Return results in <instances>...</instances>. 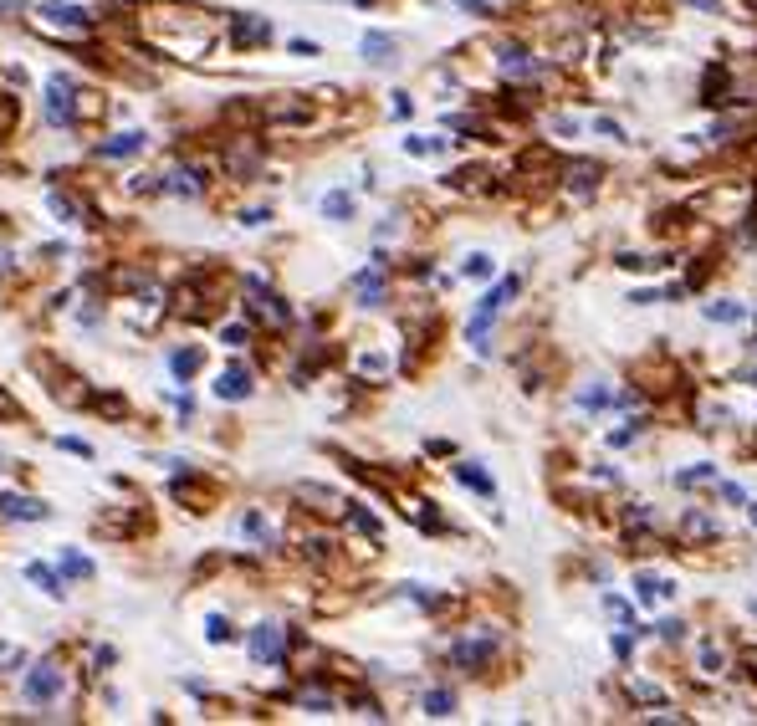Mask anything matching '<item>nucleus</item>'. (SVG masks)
<instances>
[{"label":"nucleus","mask_w":757,"mask_h":726,"mask_svg":"<svg viewBox=\"0 0 757 726\" xmlns=\"http://www.w3.org/2000/svg\"><path fill=\"white\" fill-rule=\"evenodd\" d=\"M456 476L466 481V486H476L481 496H491V491H497V486H491V476H487V471H476V466H456Z\"/></svg>","instance_id":"22"},{"label":"nucleus","mask_w":757,"mask_h":726,"mask_svg":"<svg viewBox=\"0 0 757 726\" xmlns=\"http://www.w3.org/2000/svg\"><path fill=\"white\" fill-rule=\"evenodd\" d=\"M205 630H210V640H215V645H225V640H231V624H225L221 614H210V619H205Z\"/></svg>","instance_id":"29"},{"label":"nucleus","mask_w":757,"mask_h":726,"mask_svg":"<svg viewBox=\"0 0 757 726\" xmlns=\"http://www.w3.org/2000/svg\"><path fill=\"white\" fill-rule=\"evenodd\" d=\"M231 36H236V47H261V41H271V21L267 16H236L231 21Z\"/></svg>","instance_id":"4"},{"label":"nucleus","mask_w":757,"mask_h":726,"mask_svg":"<svg viewBox=\"0 0 757 726\" xmlns=\"http://www.w3.org/2000/svg\"><path fill=\"white\" fill-rule=\"evenodd\" d=\"M0 414H16V399L5 395V389H0Z\"/></svg>","instance_id":"36"},{"label":"nucleus","mask_w":757,"mask_h":726,"mask_svg":"<svg viewBox=\"0 0 757 726\" xmlns=\"http://www.w3.org/2000/svg\"><path fill=\"white\" fill-rule=\"evenodd\" d=\"M752 609H757V603H752Z\"/></svg>","instance_id":"39"},{"label":"nucleus","mask_w":757,"mask_h":726,"mask_svg":"<svg viewBox=\"0 0 757 726\" xmlns=\"http://www.w3.org/2000/svg\"><path fill=\"white\" fill-rule=\"evenodd\" d=\"M594 133H604V139H615V143H625V128L615 123V118H594Z\"/></svg>","instance_id":"30"},{"label":"nucleus","mask_w":757,"mask_h":726,"mask_svg":"<svg viewBox=\"0 0 757 726\" xmlns=\"http://www.w3.org/2000/svg\"><path fill=\"white\" fill-rule=\"evenodd\" d=\"M297 496L302 502H317V512H343V502H338L333 491H323V486H297Z\"/></svg>","instance_id":"18"},{"label":"nucleus","mask_w":757,"mask_h":726,"mask_svg":"<svg viewBox=\"0 0 757 726\" xmlns=\"http://www.w3.org/2000/svg\"><path fill=\"white\" fill-rule=\"evenodd\" d=\"M26 573H32V584H41V588H47L51 599H62V584H57V573H51V568H41V563H32V568H26Z\"/></svg>","instance_id":"24"},{"label":"nucleus","mask_w":757,"mask_h":726,"mask_svg":"<svg viewBox=\"0 0 757 726\" xmlns=\"http://www.w3.org/2000/svg\"><path fill=\"white\" fill-rule=\"evenodd\" d=\"M625 691H630V701H640V706H661L665 701V691L661 685H650V680H630Z\"/></svg>","instance_id":"17"},{"label":"nucleus","mask_w":757,"mask_h":726,"mask_svg":"<svg viewBox=\"0 0 757 726\" xmlns=\"http://www.w3.org/2000/svg\"><path fill=\"white\" fill-rule=\"evenodd\" d=\"M752 522H757V506H752Z\"/></svg>","instance_id":"38"},{"label":"nucleus","mask_w":757,"mask_h":726,"mask_svg":"<svg viewBox=\"0 0 757 726\" xmlns=\"http://www.w3.org/2000/svg\"><path fill=\"white\" fill-rule=\"evenodd\" d=\"M609 404V389L604 384H594V389H579V410H604Z\"/></svg>","instance_id":"25"},{"label":"nucleus","mask_w":757,"mask_h":726,"mask_svg":"<svg viewBox=\"0 0 757 726\" xmlns=\"http://www.w3.org/2000/svg\"><path fill=\"white\" fill-rule=\"evenodd\" d=\"M502 72H506V77H527V72H533V57H527V51H506Z\"/></svg>","instance_id":"23"},{"label":"nucleus","mask_w":757,"mask_h":726,"mask_svg":"<svg viewBox=\"0 0 757 726\" xmlns=\"http://www.w3.org/2000/svg\"><path fill=\"white\" fill-rule=\"evenodd\" d=\"M57 695H62V670H57L51 660L36 665L32 676H26V701H32V706H51Z\"/></svg>","instance_id":"1"},{"label":"nucleus","mask_w":757,"mask_h":726,"mask_svg":"<svg viewBox=\"0 0 757 726\" xmlns=\"http://www.w3.org/2000/svg\"><path fill=\"white\" fill-rule=\"evenodd\" d=\"M737 128H747V118H716V123L707 128V139H732Z\"/></svg>","instance_id":"26"},{"label":"nucleus","mask_w":757,"mask_h":726,"mask_svg":"<svg viewBox=\"0 0 757 726\" xmlns=\"http://www.w3.org/2000/svg\"><path fill=\"white\" fill-rule=\"evenodd\" d=\"M594 185H599V169H594V164H573V169H568V195L584 200V195H594Z\"/></svg>","instance_id":"9"},{"label":"nucleus","mask_w":757,"mask_h":726,"mask_svg":"<svg viewBox=\"0 0 757 726\" xmlns=\"http://www.w3.org/2000/svg\"><path fill=\"white\" fill-rule=\"evenodd\" d=\"M0 517L32 522V517H47V506H41V502H26V496H0Z\"/></svg>","instance_id":"10"},{"label":"nucleus","mask_w":757,"mask_h":726,"mask_svg":"<svg viewBox=\"0 0 757 726\" xmlns=\"http://www.w3.org/2000/svg\"><path fill=\"white\" fill-rule=\"evenodd\" d=\"M139 149H143V133H139V128H133V133H118V139L103 143V154H108V159H133Z\"/></svg>","instance_id":"12"},{"label":"nucleus","mask_w":757,"mask_h":726,"mask_svg":"<svg viewBox=\"0 0 757 726\" xmlns=\"http://www.w3.org/2000/svg\"><path fill=\"white\" fill-rule=\"evenodd\" d=\"M282 655H287V630H282V624H256V630H251V660L277 665Z\"/></svg>","instance_id":"2"},{"label":"nucleus","mask_w":757,"mask_h":726,"mask_svg":"<svg viewBox=\"0 0 757 726\" xmlns=\"http://www.w3.org/2000/svg\"><path fill=\"white\" fill-rule=\"evenodd\" d=\"M323 215H328V221H348V215H353V195H348V190H333L328 200H323Z\"/></svg>","instance_id":"14"},{"label":"nucleus","mask_w":757,"mask_h":726,"mask_svg":"<svg viewBox=\"0 0 757 726\" xmlns=\"http://www.w3.org/2000/svg\"><path fill=\"white\" fill-rule=\"evenodd\" d=\"M246 338H251V332L241 328V322H236V328H225V332H221V343H231V348H241Z\"/></svg>","instance_id":"33"},{"label":"nucleus","mask_w":757,"mask_h":726,"mask_svg":"<svg viewBox=\"0 0 757 726\" xmlns=\"http://www.w3.org/2000/svg\"><path fill=\"white\" fill-rule=\"evenodd\" d=\"M701 313H707V322H742V317H747V307H742V302H732V297H722V302H707Z\"/></svg>","instance_id":"11"},{"label":"nucleus","mask_w":757,"mask_h":726,"mask_svg":"<svg viewBox=\"0 0 757 726\" xmlns=\"http://www.w3.org/2000/svg\"><path fill=\"white\" fill-rule=\"evenodd\" d=\"M552 128H558L563 139H573V133H579V118H552Z\"/></svg>","instance_id":"34"},{"label":"nucleus","mask_w":757,"mask_h":726,"mask_svg":"<svg viewBox=\"0 0 757 726\" xmlns=\"http://www.w3.org/2000/svg\"><path fill=\"white\" fill-rule=\"evenodd\" d=\"M405 154H445V139H405Z\"/></svg>","instance_id":"27"},{"label":"nucleus","mask_w":757,"mask_h":726,"mask_svg":"<svg viewBox=\"0 0 757 726\" xmlns=\"http://www.w3.org/2000/svg\"><path fill=\"white\" fill-rule=\"evenodd\" d=\"M169 363H174V374H179V379H189V374L200 368V348H179Z\"/></svg>","instance_id":"20"},{"label":"nucleus","mask_w":757,"mask_h":726,"mask_svg":"<svg viewBox=\"0 0 757 726\" xmlns=\"http://www.w3.org/2000/svg\"><path fill=\"white\" fill-rule=\"evenodd\" d=\"M353 286H359V302H363V307H374V302L384 297V277H378V271H363Z\"/></svg>","instance_id":"15"},{"label":"nucleus","mask_w":757,"mask_h":726,"mask_svg":"<svg viewBox=\"0 0 757 726\" xmlns=\"http://www.w3.org/2000/svg\"><path fill=\"white\" fill-rule=\"evenodd\" d=\"M72 118H78V108H72V82H67V77H51V87H47V123L67 128Z\"/></svg>","instance_id":"3"},{"label":"nucleus","mask_w":757,"mask_h":726,"mask_svg":"<svg viewBox=\"0 0 757 726\" xmlns=\"http://www.w3.org/2000/svg\"><path fill=\"white\" fill-rule=\"evenodd\" d=\"M722 502H726V506H742V502H747V491L732 486V481H722Z\"/></svg>","instance_id":"32"},{"label":"nucleus","mask_w":757,"mask_h":726,"mask_svg":"<svg viewBox=\"0 0 757 726\" xmlns=\"http://www.w3.org/2000/svg\"><path fill=\"white\" fill-rule=\"evenodd\" d=\"M604 609H609L615 619H634V609H630L625 599H619V594H604Z\"/></svg>","instance_id":"31"},{"label":"nucleus","mask_w":757,"mask_h":726,"mask_svg":"<svg viewBox=\"0 0 757 726\" xmlns=\"http://www.w3.org/2000/svg\"><path fill=\"white\" fill-rule=\"evenodd\" d=\"M451 660H456L461 670H481V665L491 660V640H461V645L451 649Z\"/></svg>","instance_id":"6"},{"label":"nucleus","mask_w":757,"mask_h":726,"mask_svg":"<svg viewBox=\"0 0 757 726\" xmlns=\"http://www.w3.org/2000/svg\"><path fill=\"white\" fill-rule=\"evenodd\" d=\"M701 665H707V670H722V649H701Z\"/></svg>","instance_id":"35"},{"label":"nucleus","mask_w":757,"mask_h":726,"mask_svg":"<svg viewBox=\"0 0 757 726\" xmlns=\"http://www.w3.org/2000/svg\"><path fill=\"white\" fill-rule=\"evenodd\" d=\"M461 277H476V282H481V277H491V256H487V251H471L466 261H461Z\"/></svg>","instance_id":"19"},{"label":"nucleus","mask_w":757,"mask_h":726,"mask_svg":"<svg viewBox=\"0 0 757 726\" xmlns=\"http://www.w3.org/2000/svg\"><path fill=\"white\" fill-rule=\"evenodd\" d=\"M680 532H686V537H716V522L701 517V512H691V517L680 522Z\"/></svg>","instance_id":"21"},{"label":"nucleus","mask_w":757,"mask_h":726,"mask_svg":"<svg viewBox=\"0 0 757 726\" xmlns=\"http://www.w3.org/2000/svg\"><path fill=\"white\" fill-rule=\"evenodd\" d=\"M395 36H384V32H369L363 36V62H374V67H389L395 62Z\"/></svg>","instance_id":"7"},{"label":"nucleus","mask_w":757,"mask_h":726,"mask_svg":"<svg viewBox=\"0 0 757 726\" xmlns=\"http://www.w3.org/2000/svg\"><path fill=\"white\" fill-rule=\"evenodd\" d=\"M634 599L640 603H661V599H676V584L670 578H661V573H634Z\"/></svg>","instance_id":"5"},{"label":"nucleus","mask_w":757,"mask_h":726,"mask_svg":"<svg viewBox=\"0 0 757 726\" xmlns=\"http://www.w3.org/2000/svg\"><path fill=\"white\" fill-rule=\"evenodd\" d=\"M696 11H716V0H691Z\"/></svg>","instance_id":"37"},{"label":"nucleus","mask_w":757,"mask_h":726,"mask_svg":"<svg viewBox=\"0 0 757 726\" xmlns=\"http://www.w3.org/2000/svg\"><path fill=\"white\" fill-rule=\"evenodd\" d=\"M62 568L72 573V578H87V573H93V563H87L82 553H67V558H62Z\"/></svg>","instance_id":"28"},{"label":"nucleus","mask_w":757,"mask_h":726,"mask_svg":"<svg viewBox=\"0 0 757 726\" xmlns=\"http://www.w3.org/2000/svg\"><path fill=\"white\" fill-rule=\"evenodd\" d=\"M215 395L221 399H246L251 395V374H246V368H225L221 384H215Z\"/></svg>","instance_id":"8"},{"label":"nucleus","mask_w":757,"mask_h":726,"mask_svg":"<svg viewBox=\"0 0 757 726\" xmlns=\"http://www.w3.org/2000/svg\"><path fill=\"white\" fill-rule=\"evenodd\" d=\"M451 711H456V695L445 691V685L425 691V716H451Z\"/></svg>","instance_id":"16"},{"label":"nucleus","mask_w":757,"mask_h":726,"mask_svg":"<svg viewBox=\"0 0 757 726\" xmlns=\"http://www.w3.org/2000/svg\"><path fill=\"white\" fill-rule=\"evenodd\" d=\"M707 481H716V466H711V460H701V466H691V471H676V486L680 491L707 486Z\"/></svg>","instance_id":"13"}]
</instances>
